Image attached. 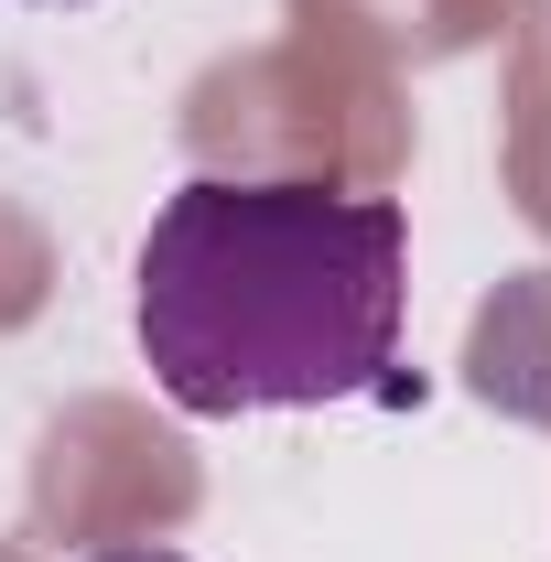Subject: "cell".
<instances>
[{
  "mask_svg": "<svg viewBox=\"0 0 551 562\" xmlns=\"http://www.w3.org/2000/svg\"><path fill=\"white\" fill-rule=\"evenodd\" d=\"M412 227L390 195L336 184H173L140 238L131 325L151 390L195 422L368 401L401 357Z\"/></svg>",
  "mask_w": 551,
  "mask_h": 562,
  "instance_id": "cell-1",
  "label": "cell"
},
{
  "mask_svg": "<svg viewBox=\"0 0 551 562\" xmlns=\"http://www.w3.org/2000/svg\"><path fill=\"white\" fill-rule=\"evenodd\" d=\"M98 562H184V552H98Z\"/></svg>",
  "mask_w": 551,
  "mask_h": 562,
  "instance_id": "cell-2",
  "label": "cell"
}]
</instances>
